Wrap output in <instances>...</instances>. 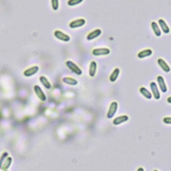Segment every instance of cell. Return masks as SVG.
I'll list each match as a JSON object with an SVG mask.
<instances>
[{"instance_id": "6da1fadb", "label": "cell", "mask_w": 171, "mask_h": 171, "mask_svg": "<svg viewBox=\"0 0 171 171\" xmlns=\"http://www.w3.org/2000/svg\"><path fill=\"white\" fill-rule=\"evenodd\" d=\"M66 64L67 67L69 68L72 72L76 74L78 76H80V75L82 74V70L76 64L74 63L72 61L68 60L66 62Z\"/></svg>"}, {"instance_id": "44dd1931", "label": "cell", "mask_w": 171, "mask_h": 171, "mask_svg": "<svg viewBox=\"0 0 171 171\" xmlns=\"http://www.w3.org/2000/svg\"><path fill=\"white\" fill-rule=\"evenodd\" d=\"M82 2V0H70V1L68 2V4L70 6H74L79 4Z\"/></svg>"}, {"instance_id": "2e32d148", "label": "cell", "mask_w": 171, "mask_h": 171, "mask_svg": "<svg viewBox=\"0 0 171 171\" xmlns=\"http://www.w3.org/2000/svg\"><path fill=\"white\" fill-rule=\"evenodd\" d=\"M151 28L153 30L154 33H155V35L156 36H160L162 34L161 30H160L159 26H158V23H157L156 22H151Z\"/></svg>"}, {"instance_id": "d6986e66", "label": "cell", "mask_w": 171, "mask_h": 171, "mask_svg": "<svg viewBox=\"0 0 171 171\" xmlns=\"http://www.w3.org/2000/svg\"><path fill=\"white\" fill-rule=\"evenodd\" d=\"M40 82L42 83V84L46 89H48V90H50V89H51V88H52V84H50L48 80H47L45 76H40Z\"/></svg>"}, {"instance_id": "52a82bcc", "label": "cell", "mask_w": 171, "mask_h": 171, "mask_svg": "<svg viewBox=\"0 0 171 171\" xmlns=\"http://www.w3.org/2000/svg\"><path fill=\"white\" fill-rule=\"evenodd\" d=\"M86 23V20L84 19H78L76 20H74V21L71 22L69 24L70 28L72 29L74 28H80V27L83 26Z\"/></svg>"}, {"instance_id": "d4e9b609", "label": "cell", "mask_w": 171, "mask_h": 171, "mask_svg": "<svg viewBox=\"0 0 171 171\" xmlns=\"http://www.w3.org/2000/svg\"><path fill=\"white\" fill-rule=\"evenodd\" d=\"M166 101L168 102L169 103L171 104V96H169L168 98H167V99H166Z\"/></svg>"}, {"instance_id": "4316f807", "label": "cell", "mask_w": 171, "mask_h": 171, "mask_svg": "<svg viewBox=\"0 0 171 171\" xmlns=\"http://www.w3.org/2000/svg\"><path fill=\"white\" fill-rule=\"evenodd\" d=\"M154 171H159V170H155Z\"/></svg>"}, {"instance_id": "277c9868", "label": "cell", "mask_w": 171, "mask_h": 171, "mask_svg": "<svg viewBox=\"0 0 171 171\" xmlns=\"http://www.w3.org/2000/svg\"><path fill=\"white\" fill-rule=\"evenodd\" d=\"M54 36H55L57 39L63 41V42H68L70 40V37L69 36L63 33L60 30H56L55 32H54Z\"/></svg>"}, {"instance_id": "484cf974", "label": "cell", "mask_w": 171, "mask_h": 171, "mask_svg": "<svg viewBox=\"0 0 171 171\" xmlns=\"http://www.w3.org/2000/svg\"><path fill=\"white\" fill-rule=\"evenodd\" d=\"M137 171H145V169H144L142 167H140L137 169Z\"/></svg>"}, {"instance_id": "9c48e42d", "label": "cell", "mask_w": 171, "mask_h": 171, "mask_svg": "<svg viewBox=\"0 0 171 171\" xmlns=\"http://www.w3.org/2000/svg\"><path fill=\"white\" fill-rule=\"evenodd\" d=\"M156 80H157V82H158L159 86V87L160 88V90H161V91L162 92H164V93L166 92L167 86L166 85L165 81V79H164V78L162 76H158L156 78Z\"/></svg>"}, {"instance_id": "7402d4cb", "label": "cell", "mask_w": 171, "mask_h": 171, "mask_svg": "<svg viewBox=\"0 0 171 171\" xmlns=\"http://www.w3.org/2000/svg\"><path fill=\"white\" fill-rule=\"evenodd\" d=\"M52 9L54 10V11H57L58 9V8H59V2L58 0H52Z\"/></svg>"}, {"instance_id": "cb8c5ba5", "label": "cell", "mask_w": 171, "mask_h": 171, "mask_svg": "<svg viewBox=\"0 0 171 171\" xmlns=\"http://www.w3.org/2000/svg\"><path fill=\"white\" fill-rule=\"evenodd\" d=\"M163 122L166 124H171V116H166L163 118Z\"/></svg>"}, {"instance_id": "8fae6325", "label": "cell", "mask_w": 171, "mask_h": 171, "mask_svg": "<svg viewBox=\"0 0 171 171\" xmlns=\"http://www.w3.org/2000/svg\"><path fill=\"white\" fill-rule=\"evenodd\" d=\"M128 119H129V118H128V116L127 115L120 116H118V117L115 118L113 120V122H112V123H113L114 125L117 126V125L121 124L122 123H123V122H125L126 121H128Z\"/></svg>"}, {"instance_id": "3957f363", "label": "cell", "mask_w": 171, "mask_h": 171, "mask_svg": "<svg viewBox=\"0 0 171 171\" xmlns=\"http://www.w3.org/2000/svg\"><path fill=\"white\" fill-rule=\"evenodd\" d=\"M92 54L95 56H100L108 55L110 53V50L106 47H100V48H96L92 50Z\"/></svg>"}, {"instance_id": "e0dca14e", "label": "cell", "mask_w": 171, "mask_h": 171, "mask_svg": "<svg viewBox=\"0 0 171 171\" xmlns=\"http://www.w3.org/2000/svg\"><path fill=\"white\" fill-rule=\"evenodd\" d=\"M63 82L66 84L70 86H76L78 84V81L71 77H65L63 78Z\"/></svg>"}, {"instance_id": "8992f818", "label": "cell", "mask_w": 171, "mask_h": 171, "mask_svg": "<svg viewBox=\"0 0 171 171\" xmlns=\"http://www.w3.org/2000/svg\"><path fill=\"white\" fill-rule=\"evenodd\" d=\"M150 89H151L154 98H155L156 100H159V99H160V92L158 89V86H157V85L155 82H151L150 83Z\"/></svg>"}, {"instance_id": "30bf717a", "label": "cell", "mask_w": 171, "mask_h": 171, "mask_svg": "<svg viewBox=\"0 0 171 171\" xmlns=\"http://www.w3.org/2000/svg\"><path fill=\"white\" fill-rule=\"evenodd\" d=\"M157 62H158L160 67L162 68V70L165 71V72H169L170 71V67L169 66V65L162 58H159L158 60H157Z\"/></svg>"}, {"instance_id": "5bb4252c", "label": "cell", "mask_w": 171, "mask_h": 171, "mask_svg": "<svg viewBox=\"0 0 171 171\" xmlns=\"http://www.w3.org/2000/svg\"><path fill=\"white\" fill-rule=\"evenodd\" d=\"M158 22H159L160 28H161V29L163 31L164 33H169L170 32V28L169 27V26L167 25V23L165 21V19L160 18V19H159Z\"/></svg>"}, {"instance_id": "603a6c76", "label": "cell", "mask_w": 171, "mask_h": 171, "mask_svg": "<svg viewBox=\"0 0 171 171\" xmlns=\"http://www.w3.org/2000/svg\"><path fill=\"white\" fill-rule=\"evenodd\" d=\"M12 162V157H8V158L5 160V162L4 165H3V166H5V167L3 169L5 170V169H7L8 168H9L10 165H11Z\"/></svg>"}, {"instance_id": "4fadbf2b", "label": "cell", "mask_w": 171, "mask_h": 171, "mask_svg": "<svg viewBox=\"0 0 171 171\" xmlns=\"http://www.w3.org/2000/svg\"><path fill=\"white\" fill-rule=\"evenodd\" d=\"M102 33V31L100 29H96L94 31H92L90 33H88V35L87 36V40H92L95 38H96L99 36Z\"/></svg>"}, {"instance_id": "7a4b0ae2", "label": "cell", "mask_w": 171, "mask_h": 171, "mask_svg": "<svg viewBox=\"0 0 171 171\" xmlns=\"http://www.w3.org/2000/svg\"><path fill=\"white\" fill-rule=\"evenodd\" d=\"M118 104L116 102H112L110 104L106 114V116L108 119H111L114 117L116 113V111L118 110Z\"/></svg>"}, {"instance_id": "ffe728a7", "label": "cell", "mask_w": 171, "mask_h": 171, "mask_svg": "<svg viewBox=\"0 0 171 171\" xmlns=\"http://www.w3.org/2000/svg\"><path fill=\"white\" fill-rule=\"evenodd\" d=\"M120 74V69L118 68H116L114 69V70L112 72V73L110 76V80L111 82H114L117 80V78L119 76Z\"/></svg>"}, {"instance_id": "7c38bea8", "label": "cell", "mask_w": 171, "mask_h": 171, "mask_svg": "<svg viewBox=\"0 0 171 171\" xmlns=\"http://www.w3.org/2000/svg\"><path fill=\"white\" fill-rule=\"evenodd\" d=\"M97 70V64L96 61H92L90 64V66H89V75L90 77H94L96 73Z\"/></svg>"}, {"instance_id": "5b68a950", "label": "cell", "mask_w": 171, "mask_h": 171, "mask_svg": "<svg viewBox=\"0 0 171 171\" xmlns=\"http://www.w3.org/2000/svg\"><path fill=\"white\" fill-rule=\"evenodd\" d=\"M33 90L35 93L36 94V96H37L40 100H42V102H45L46 100V94L44 93V92L42 91V88H40V86L38 85H35L33 87Z\"/></svg>"}, {"instance_id": "ac0fdd59", "label": "cell", "mask_w": 171, "mask_h": 171, "mask_svg": "<svg viewBox=\"0 0 171 171\" xmlns=\"http://www.w3.org/2000/svg\"><path fill=\"white\" fill-rule=\"evenodd\" d=\"M140 92L147 99H151L152 97V95L148 89L145 87H141L140 88Z\"/></svg>"}, {"instance_id": "9a60e30c", "label": "cell", "mask_w": 171, "mask_h": 171, "mask_svg": "<svg viewBox=\"0 0 171 171\" xmlns=\"http://www.w3.org/2000/svg\"><path fill=\"white\" fill-rule=\"evenodd\" d=\"M152 54V50L151 49H145L138 52V57L139 58H141V59H142V58L151 56Z\"/></svg>"}, {"instance_id": "ba28073f", "label": "cell", "mask_w": 171, "mask_h": 171, "mask_svg": "<svg viewBox=\"0 0 171 171\" xmlns=\"http://www.w3.org/2000/svg\"><path fill=\"white\" fill-rule=\"evenodd\" d=\"M38 71H39V67L37 66H34L28 68V69L26 70L24 72H23V75H24L26 77H30L32 76H33L34 74H36Z\"/></svg>"}]
</instances>
